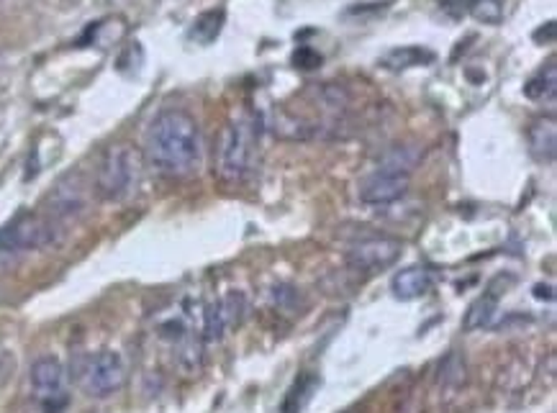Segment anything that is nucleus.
I'll return each mask as SVG.
<instances>
[{"label":"nucleus","mask_w":557,"mask_h":413,"mask_svg":"<svg viewBox=\"0 0 557 413\" xmlns=\"http://www.w3.org/2000/svg\"><path fill=\"white\" fill-rule=\"evenodd\" d=\"M434 286V275L424 265H411V268L398 269L391 280V290L398 301H416L424 298Z\"/></svg>","instance_id":"9"},{"label":"nucleus","mask_w":557,"mask_h":413,"mask_svg":"<svg viewBox=\"0 0 557 413\" xmlns=\"http://www.w3.org/2000/svg\"><path fill=\"white\" fill-rule=\"evenodd\" d=\"M175 359H178V367L185 375H198L200 367H203V347L200 339L193 334H185L182 339L175 341Z\"/></svg>","instance_id":"12"},{"label":"nucleus","mask_w":557,"mask_h":413,"mask_svg":"<svg viewBox=\"0 0 557 413\" xmlns=\"http://www.w3.org/2000/svg\"><path fill=\"white\" fill-rule=\"evenodd\" d=\"M221 26H224V11H208V13L198 16L190 36L196 41H200V44H211L218 36V31H221Z\"/></svg>","instance_id":"17"},{"label":"nucleus","mask_w":557,"mask_h":413,"mask_svg":"<svg viewBox=\"0 0 557 413\" xmlns=\"http://www.w3.org/2000/svg\"><path fill=\"white\" fill-rule=\"evenodd\" d=\"M322 385V377L316 375H304L296 380V385L287 391L286 400H283V413H301L308 406V400L314 398V393L319 391Z\"/></svg>","instance_id":"13"},{"label":"nucleus","mask_w":557,"mask_h":413,"mask_svg":"<svg viewBox=\"0 0 557 413\" xmlns=\"http://www.w3.org/2000/svg\"><path fill=\"white\" fill-rule=\"evenodd\" d=\"M465 380V359L460 357L457 352H452L442 359L439 365V382L445 385H460Z\"/></svg>","instance_id":"20"},{"label":"nucleus","mask_w":557,"mask_h":413,"mask_svg":"<svg viewBox=\"0 0 557 413\" xmlns=\"http://www.w3.org/2000/svg\"><path fill=\"white\" fill-rule=\"evenodd\" d=\"M496 308H499V301H496V295L493 293H485L481 295L475 303L467 308L465 313V331H478V329H483L488 323L493 321V316H496Z\"/></svg>","instance_id":"15"},{"label":"nucleus","mask_w":557,"mask_h":413,"mask_svg":"<svg viewBox=\"0 0 557 413\" xmlns=\"http://www.w3.org/2000/svg\"><path fill=\"white\" fill-rule=\"evenodd\" d=\"M85 208V196H83V188L75 185L70 180L59 182L57 190L49 196V214L57 218H70V215L80 214Z\"/></svg>","instance_id":"11"},{"label":"nucleus","mask_w":557,"mask_h":413,"mask_svg":"<svg viewBox=\"0 0 557 413\" xmlns=\"http://www.w3.org/2000/svg\"><path fill=\"white\" fill-rule=\"evenodd\" d=\"M401 251H403V244L393 236H370L349 247L347 265L352 272L373 275V272H383L395 265L401 259Z\"/></svg>","instance_id":"5"},{"label":"nucleus","mask_w":557,"mask_h":413,"mask_svg":"<svg viewBox=\"0 0 557 413\" xmlns=\"http://www.w3.org/2000/svg\"><path fill=\"white\" fill-rule=\"evenodd\" d=\"M31 385H34L36 398L41 403L59 398L62 393V385H65V367L62 362L54 357H41L31 365Z\"/></svg>","instance_id":"8"},{"label":"nucleus","mask_w":557,"mask_h":413,"mask_svg":"<svg viewBox=\"0 0 557 413\" xmlns=\"http://www.w3.org/2000/svg\"><path fill=\"white\" fill-rule=\"evenodd\" d=\"M257 157L254 128L247 121H232L224 126L216 146V172L226 182H242L250 178Z\"/></svg>","instance_id":"2"},{"label":"nucleus","mask_w":557,"mask_h":413,"mask_svg":"<svg viewBox=\"0 0 557 413\" xmlns=\"http://www.w3.org/2000/svg\"><path fill=\"white\" fill-rule=\"evenodd\" d=\"M47 244H52V226L34 214L16 215L0 229V251L39 250Z\"/></svg>","instance_id":"6"},{"label":"nucleus","mask_w":557,"mask_h":413,"mask_svg":"<svg viewBox=\"0 0 557 413\" xmlns=\"http://www.w3.org/2000/svg\"><path fill=\"white\" fill-rule=\"evenodd\" d=\"M470 11H473V16L478 18V21H483V23H499L503 16V3L501 0H475L470 5Z\"/></svg>","instance_id":"21"},{"label":"nucleus","mask_w":557,"mask_h":413,"mask_svg":"<svg viewBox=\"0 0 557 413\" xmlns=\"http://www.w3.org/2000/svg\"><path fill=\"white\" fill-rule=\"evenodd\" d=\"M218 303H221V313H224V323H226V329L242 326L244 316H247V298H244V293L232 290V293H229L224 301H218Z\"/></svg>","instance_id":"18"},{"label":"nucleus","mask_w":557,"mask_h":413,"mask_svg":"<svg viewBox=\"0 0 557 413\" xmlns=\"http://www.w3.org/2000/svg\"><path fill=\"white\" fill-rule=\"evenodd\" d=\"M557 88V67L555 62L547 65V70H542L535 75L526 85H524V95L532 98V101H542V98H553Z\"/></svg>","instance_id":"16"},{"label":"nucleus","mask_w":557,"mask_h":413,"mask_svg":"<svg viewBox=\"0 0 557 413\" xmlns=\"http://www.w3.org/2000/svg\"><path fill=\"white\" fill-rule=\"evenodd\" d=\"M293 62H296V67H301V70H316V67L322 65V54L314 52L311 47H301L298 52L293 54Z\"/></svg>","instance_id":"22"},{"label":"nucleus","mask_w":557,"mask_h":413,"mask_svg":"<svg viewBox=\"0 0 557 413\" xmlns=\"http://www.w3.org/2000/svg\"><path fill=\"white\" fill-rule=\"evenodd\" d=\"M406 190H409V172L391 164H380L373 175L359 182V200L365 206H388L406 196Z\"/></svg>","instance_id":"7"},{"label":"nucleus","mask_w":557,"mask_h":413,"mask_svg":"<svg viewBox=\"0 0 557 413\" xmlns=\"http://www.w3.org/2000/svg\"><path fill=\"white\" fill-rule=\"evenodd\" d=\"M434 59V54L429 49H421V47H401V49H391V52L383 57V65L388 70H409V67H419V65H427Z\"/></svg>","instance_id":"14"},{"label":"nucleus","mask_w":557,"mask_h":413,"mask_svg":"<svg viewBox=\"0 0 557 413\" xmlns=\"http://www.w3.org/2000/svg\"><path fill=\"white\" fill-rule=\"evenodd\" d=\"M347 413H359V411H347Z\"/></svg>","instance_id":"23"},{"label":"nucleus","mask_w":557,"mask_h":413,"mask_svg":"<svg viewBox=\"0 0 557 413\" xmlns=\"http://www.w3.org/2000/svg\"><path fill=\"white\" fill-rule=\"evenodd\" d=\"M226 331V323H224V313H221V303L206 305L203 311V339L206 341H218Z\"/></svg>","instance_id":"19"},{"label":"nucleus","mask_w":557,"mask_h":413,"mask_svg":"<svg viewBox=\"0 0 557 413\" xmlns=\"http://www.w3.org/2000/svg\"><path fill=\"white\" fill-rule=\"evenodd\" d=\"M146 157L162 175H193L203 157V139L196 119L185 110H162L146 131Z\"/></svg>","instance_id":"1"},{"label":"nucleus","mask_w":557,"mask_h":413,"mask_svg":"<svg viewBox=\"0 0 557 413\" xmlns=\"http://www.w3.org/2000/svg\"><path fill=\"white\" fill-rule=\"evenodd\" d=\"M555 146L557 128L553 116L537 119L535 124L529 126V149H532V157H535V160L553 162L555 160Z\"/></svg>","instance_id":"10"},{"label":"nucleus","mask_w":557,"mask_h":413,"mask_svg":"<svg viewBox=\"0 0 557 413\" xmlns=\"http://www.w3.org/2000/svg\"><path fill=\"white\" fill-rule=\"evenodd\" d=\"M124 359L111 349L90 355L80 370V385L90 398H108V395L119 393L124 388Z\"/></svg>","instance_id":"4"},{"label":"nucleus","mask_w":557,"mask_h":413,"mask_svg":"<svg viewBox=\"0 0 557 413\" xmlns=\"http://www.w3.org/2000/svg\"><path fill=\"white\" fill-rule=\"evenodd\" d=\"M137 172H139V160L137 152L128 144H116L111 146L103 162L98 167V193L106 200H121L128 196V190L137 182Z\"/></svg>","instance_id":"3"}]
</instances>
